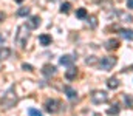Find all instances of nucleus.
Wrapping results in <instances>:
<instances>
[{
	"label": "nucleus",
	"mask_w": 133,
	"mask_h": 116,
	"mask_svg": "<svg viewBox=\"0 0 133 116\" xmlns=\"http://www.w3.org/2000/svg\"><path fill=\"white\" fill-rule=\"evenodd\" d=\"M30 25L28 23H22L19 28H17V33H16V43L20 46V48H25L28 39H30Z\"/></svg>",
	"instance_id": "f257e3e1"
},
{
	"label": "nucleus",
	"mask_w": 133,
	"mask_h": 116,
	"mask_svg": "<svg viewBox=\"0 0 133 116\" xmlns=\"http://www.w3.org/2000/svg\"><path fill=\"white\" fill-rule=\"evenodd\" d=\"M16 104H17V94H16L14 88H9V90L3 94V98H2V107H3V108H11V107H14Z\"/></svg>",
	"instance_id": "f03ea898"
},
{
	"label": "nucleus",
	"mask_w": 133,
	"mask_h": 116,
	"mask_svg": "<svg viewBox=\"0 0 133 116\" xmlns=\"http://www.w3.org/2000/svg\"><path fill=\"white\" fill-rule=\"evenodd\" d=\"M116 64H118V59H116L115 56H105V57H102L99 60V68L104 70V71H108V70H111Z\"/></svg>",
	"instance_id": "7ed1b4c3"
},
{
	"label": "nucleus",
	"mask_w": 133,
	"mask_h": 116,
	"mask_svg": "<svg viewBox=\"0 0 133 116\" xmlns=\"http://www.w3.org/2000/svg\"><path fill=\"white\" fill-rule=\"evenodd\" d=\"M91 101H93V104H104L108 101V94L102 90H95L91 93Z\"/></svg>",
	"instance_id": "20e7f679"
},
{
	"label": "nucleus",
	"mask_w": 133,
	"mask_h": 116,
	"mask_svg": "<svg viewBox=\"0 0 133 116\" xmlns=\"http://www.w3.org/2000/svg\"><path fill=\"white\" fill-rule=\"evenodd\" d=\"M59 101H56V99H48L46 102H45V110L48 112V113H57V110H59Z\"/></svg>",
	"instance_id": "39448f33"
},
{
	"label": "nucleus",
	"mask_w": 133,
	"mask_h": 116,
	"mask_svg": "<svg viewBox=\"0 0 133 116\" xmlns=\"http://www.w3.org/2000/svg\"><path fill=\"white\" fill-rule=\"evenodd\" d=\"M119 45H121L119 39H108V40L105 42V50L111 51V50H116V48H119Z\"/></svg>",
	"instance_id": "423d86ee"
},
{
	"label": "nucleus",
	"mask_w": 133,
	"mask_h": 116,
	"mask_svg": "<svg viewBox=\"0 0 133 116\" xmlns=\"http://www.w3.org/2000/svg\"><path fill=\"white\" fill-rule=\"evenodd\" d=\"M42 73H43V76H46V77L53 76V74H56V67L51 65V64H46V65L42 67Z\"/></svg>",
	"instance_id": "0eeeda50"
},
{
	"label": "nucleus",
	"mask_w": 133,
	"mask_h": 116,
	"mask_svg": "<svg viewBox=\"0 0 133 116\" xmlns=\"http://www.w3.org/2000/svg\"><path fill=\"white\" fill-rule=\"evenodd\" d=\"M64 91H65L66 98H68L70 101H74V99L77 98V93H76V90H74L73 87H70V85H66V87H64Z\"/></svg>",
	"instance_id": "6e6552de"
},
{
	"label": "nucleus",
	"mask_w": 133,
	"mask_h": 116,
	"mask_svg": "<svg viewBox=\"0 0 133 116\" xmlns=\"http://www.w3.org/2000/svg\"><path fill=\"white\" fill-rule=\"evenodd\" d=\"M59 62H61V65L71 67V65H73V62H74V57H73V56H70V54H65V56H62V57L59 59Z\"/></svg>",
	"instance_id": "1a4fd4ad"
},
{
	"label": "nucleus",
	"mask_w": 133,
	"mask_h": 116,
	"mask_svg": "<svg viewBox=\"0 0 133 116\" xmlns=\"http://www.w3.org/2000/svg\"><path fill=\"white\" fill-rule=\"evenodd\" d=\"M28 25H30V28H31V30L39 28V25H40V17H39V16H33V17L28 20Z\"/></svg>",
	"instance_id": "9d476101"
},
{
	"label": "nucleus",
	"mask_w": 133,
	"mask_h": 116,
	"mask_svg": "<svg viewBox=\"0 0 133 116\" xmlns=\"http://www.w3.org/2000/svg\"><path fill=\"white\" fill-rule=\"evenodd\" d=\"M76 76H77V68H76V67H70L65 71V77L68 80H73Z\"/></svg>",
	"instance_id": "9b49d317"
},
{
	"label": "nucleus",
	"mask_w": 133,
	"mask_h": 116,
	"mask_svg": "<svg viewBox=\"0 0 133 116\" xmlns=\"http://www.w3.org/2000/svg\"><path fill=\"white\" fill-rule=\"evenodd\" d=\"M107 87L111 88V90H116V88L119 87V80H118L116 77H110V79L107 80Z\"/></svg>",
	"instance_id": "f8f14e48"
},
{
	"label": "nucleus",
	"mask_w": 133,
	"mask_h": 116,
	"mask_svg": "<svg viewBox=\"0 0 133 116\" xmlns=\"http://www.w3.org/2000/svg\"><path fill=\"white\" fill-rule=\"evenodd\" d=\"M9 56H11V50H9V48H6V46H2V48H0V60L8 59Z\"/></svg>",
	"instance_id": "ddd939ff"
},
{
	"label": "nucleus",
	"mask_w": 133,
	"mask_h": 116,
	"mask_svg": "<svg viewBox=\"0 0 133 116\" xmlns=\"http://www.w3.org/2000/svg\"><path fill=\"white\" fill-rule=\"evenodd\" d=\"M39 42H40V45L48 46V45L51 43V36H48V34H42V36H39Z\"/></svg>",
	"instance_id": "4468645a"
},
{
	"label": "nucleus",
	"mask_w": 133,
	"mask_h": 116,
	"mask_svg": "<svg viewBox=\"0 0 133 116\" xmlns=\"http://www.w3.org/2000/svg\"><path fill=\"white\" fill-rule=\"evenodd\" d=\"M119 33H121V36H122L124 39H127V40H133V31L132 30H121Z\"/></svg>",
	"instance_id": "2eb2a0df"
},
{
	"label": "nucleus",
	"mask_w": 133,
	"mask_h": 116,
	"mask_svg": "<svg viewBox=\"0 0 133 116\" xmlns=\"http://www.w3.org/2000/svg\"><path fill=\"white\" fill-rule=\"evenodd\" d=\"M76 17H77V19H87V17H88L87 9H85V8H79V9L76 11Z\"/></svg>",
	"instance_id": "dca6fc26"
},
{
	"label": "nucleus",
	"mask_w": 133,
	"mask_h": 116,
	"mask_svg": "<svg viewBox=\"0 0 133 116\" xmlns=\"http://www.w3.org/2000/svg\"><path fill=\"white\" fill-rule=\"evenodd\" d=\"M124 102L127 108H133V96L132 94H124Z\"/></svg>",
	"instance_id": "f3484780"
},
{
	"label": "nucleus",
	"mask_w": 133,
	"mask_h": 116,
	"mask_svg": "<svg viewBox=\"0 0 133 116\" xmlns=\"http://www.w3.org/2000/svg\"><path fill=\"white\" fill-rule=\"evenodd\" d=\"M107 113H108L110 116H116L118 113H119V105H118V104H113V105L107 110Z\"/></svg>",
	"instance_id": "a211bd4d"
},
{
	"label": "nucleus",
	"mask_w": 133,
	"mask_h": 116,
	"mask_svg": "<svg viewBox=\"0 0 133 116\" xmlns=\"http://www.w3.org/2000/svg\"><path fill=\"white\" fill-rule=\"evenodd\" d=\"M118 16L121 17V20H124V22H133V17L130 14H125V12H122V11H119L118 12Z\"/></svg>",
	"instance_id": "6ab92c4d"
},
{
	"label": "nucleus",
	"mask_w": 133,
	"mask_h": 116,
	"mask_svg": "<svg viewBox=\"0 0 133 116\" xmlns=\"http://www.w3.org/2000/svg\"><path fill=\"white\" fill-rule=\"evenodd\" d=\"M30 14V8H26V6H22L19 11H17V16L19 17H26Z\"/></svg>",
	"instance_id": "aec40b11"
},
{
	"label": "nucleus",
	"mask_w": 133,
	"mask_h": 116,
	"mask_svg": "<svg viewBox=\"0 0 133 116\" xmlns=\"http://www.w3.org/2000/svg\"><path fill=\"white\" fill-rule=\"evenodd\" d=\"M70 8H71V3H70V2H65V3H62V6H61V12H64V14H68V12H70Z\"/></svg>",
	"instance_id": "412c9836"
},
{
	"label": "nucleus",
	"mask_w": 133,
	"mask_h": 116,
	"mask_svg": "<svg viewBox=\"0 0 133 116\" xmlns=\"http://www.w3.org/2000/svg\"><path fill=\"white\" fill-rule=\"evenodd\" d=\"M28 115L30 116H43L42 112H39L37 108H30V110H28Z\"/></svg>",
	"instance_id": "4be33fe9"
},
{
	"label": "nucleus",
	"mask_w": 133,
	"mask_h": 116,
	"mask_svg": "<svg viewBox=\"0 0 133 116\" xmlns=\"http://www.w3.org/2000/svg\"><path fill=\"white\" fill-rule=\"evenodd\" d=\"M96 25H98V22H96V17H95V16H91V17H90V26H91V28H95Z\"/></svg>",
	"instance_id": "5701e85b"
},
{
	"label": "nucleus",
	"mask_w": 133,
	"mask_h": 116,
	"mask_svg": "<svg viewBox=\"0 0 133 116\" xmlns=\"http://www.w3.org/2000/svg\"><path fill=\"white\" fill-rule=\"evenodd\" d=\"M22 68H23V70H26V71H33V67H31L30 64H23V65H22Z\"/></svg>",
	"instance_id": "b1692460"
},
{
	"label": "nucleus",
	"mask_w": 133,
	"mask_h": 116,
	"mask_svg": "<svg viewBox=\"0 0 133 116\" xmlns=\"http://www.w3.org/2000/svg\"><path fill=\"white\" fill-rule=\"evenodd\" d=\"M95 62H96V59H95V57H93V56H91V57H90V59H87V64H88V65H93V64H95Z\"/></svg>",
	"instance_id": "393cba45"
},
{
	"label": "nucleus",
	"mask_w": 133,
	"mask_h": 116,
	"mask_svg": "<svg viewBox=\"0 0 133 116\" xmlns=\"http://www.w3.org/2000/svg\"><path fill=\"white\" fill-rule=\"evenodd\" d=\"M127 8L133 9V0H127Z\"/></svg>",
	"instance_id": "a878e982"
},
{
	"label": "nucleus",
	"mask_w": 133,
	"mask_h": 116,
	"mask_svg": "<svg viewBox=\"0 0 133 116\" xmlns=\"http://www.w3.org/2000/svg\"><path fill=\"white\" fill-rule=\"evenodd\" d=\"M5 17H6V16H5V12H2V11H0V22H3V20H5Z\"/></svg>",
	"instance_id": "bb28decb"
},
{
	"label": "nucleus",
	"mask_w": 133,
	"mask_h": 116,
	"mask_svg": "<svg viewBox=\"0 0 133 116\" xmlns=\"http://www.w3.org/2000/svg\"><path fill=\"white\" fill-rule=\"evenodd\" d=\"M14 2H16V3H22L23 0H14Z\"/></svg>",
	"instance_id": "cd10ccee"
},
{
	"label": "nucleus",
	"mask_w": 133,
	"mask_h": 116,
	"mask_svg": "<svg viewBox=\"0 0 133 116\" xmlns=\"http://www.w3.org/2000/svg\"><path fill=\"white\" fill-rule=\"evenodd\" d=\"M93 116H102V115H99V113H95V115H93Z\"/></svg>",
	"instance_id": "c85d7f7f"
}]
</instances>
